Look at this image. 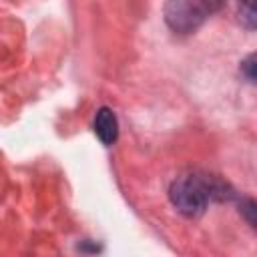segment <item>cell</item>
<instances>
[{"label":"cell","mask_w":257,"mask_h":257,"mask_svg":"<svg viewBox=\"0 0 257 257\" xmlns=\"http://www.w3.org/2000/svg\"><path fill=\"white\" fill-rule=\"evenodd\" d=\"M233 197V191L227 183L211 175L191 173L175 179L169 187V199L179 213L185 217L201 215L209 203L227 201Z\"/></svg>","instance_id":"obj_1"},{"label":"cell","mask_w":257,"mask_h":257,"mask_svg":"<svg viewBox=\"0 0 257 257\" xmlns=\"http://www.w3.org/2000/svg\"><path fill=\"white\" fill-rule=\"evenodd\" d=\"M219 2L207 0H177L165 6V20L171 30L179 34H189L197 30L215 10H219Z\"/></svg>","instance_id":"obj_2"},{"label":"cell","mask_w":257,"mask_h":257,"mask_svg":"<svg viewBox=\"0 0 257 257\" xmlns=\"http://www.w3.org/2000/svg\"><path fill=\"white\" fill-rule=\"evenodd\" d=\"M253 54H249L243 62H241V68H243V72H245V76H247V80L249 82H253L255 80V74H253V68H255V64H253Z\"/></svg>","instance_id":"obj_4"},{"label":"cell","mask_w":257,"mask_h":257,"mask_svg":"<svg viewBox=\"0 0 257 257\" xmlns=\"http://www.w3.org/2000/svg\"><path fill=\"white\" fill-rule=\"evenodd\" d=\"M92 128L102 145H106V147L114 145V141L118 139V120H116L114 110L108 106H100L94 114Z\"/></svg>","instance_id":"obj_3"}]
</instances>
